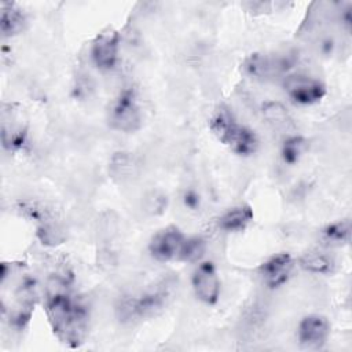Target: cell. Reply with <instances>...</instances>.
<instances>
[{
	"instance_id": "1",
	"label": "cell",
	"mask_w": 352,
	"mask_h": 352,
	"mask_svg": "<svg viewBox=\"0 0 352 352\" xmlns=\"http://www.w3.org/2000/svg\"><path fill=\"white\" fill-rule=\"evenodd\" d=\"M45 312L54 334L67 346H80L88 331L87 307L66 292L50 293L45 298Z\"/></svg>"
},
{
	"instance_id": "2",
	"label": "cell",
	"mask_w": 352,
	"mask_h": 352,
	"mask_svg": "<svg viewBox=\"0 0 352 352\" xmlns=\"http://www.w3.org/2000/svg\"><path fill=\"white\" fill-rule=\"evenodd\" d=\"M209 129L216 139L238 155H252L258 148V138L253 129L239 124L232 111L219 106L209 120Z\"/></svg>"
},
{
	"instance_id": "3",
	"label": "cell",
	"mask_w": 352,
	"mask_h": 352,
	"mask_svg": "<svg viewBox=\"0 0 352 352\" xmlns=\"http://www.w3.org/2000/svg\"><path fill=\"white\" fill-rule=\"evenodd\" d=\"M294 62V56L286 52H254L245 59L242 67L253 80L270 81L282 76L286 77Z\"/></svg>"
},
{
	"instance_id": "4",
	"label": "cell",
	"mask_w": 352,
	"mask_h": 352,
	"mask_svg": "<svg viewBox=\"0 0 352 352\" xmlns=\"http://www.w3.org/2000/svg\"><path fill=\"white\" fill-rule=\"evenodd\" d=\"M107 121L110 128L118 132L132 133L140 129L143 118L133 88H124L110 103Z\"/></svg>"
},
{
	"instance_id": "5",
	"label": "cell",
	"mask_w": 352,
	"mask_h": 352,
	"mask_svg": "<svg viewBox=\"0 0 352 352\" xmlns=\"http://www.w3.org/2000/svg\"><path fill=\"white\" fill-rule=\"evenodd\" d=\"M166 289H155L139 296H125L117 304V315L122 322H132L154 315L160 311L166 300Z\"/></svg>"
},
{
	"instance_id": "6",
	"label": "cell",
	"mask_w": 352,
	"mask_h": 352,
	"mask_svg": "<svg viewBox=\"0 0 352 352\" xmlns=\"http://www.w3.org/2000/svg\"><path fill=\"white\" fill-rule=\"evenodd\" d=\"M283 89L292 102L302 106L320 102L327 92L322 80L307 73L287 74L283 78Z\"/></svg>"
},
{
	"instance_id": "7",
	"label": "cell",
	"mask_w": 352,
	"mask_h": 352,
	"mask_svg": "<svg viewBox=\"0 0 352 352\" xmlns=\"http://www.w3.org/2000/svg\"><path fill=\"white\" fill-rule=\"evenodd\" d=\"M186 238L179 227L168 226L153 235L148 243V252L158 261L179 260Z\"/></svg>"
},
{
	"instance_id": "8",
	"label": "cell",
	"mask_w": 352,
	"mask_h": 352,
	"mask_svg": "<svg viewBox=\"0 0 352 352\" xmlns=\"http://www.w3.org/2000/svg\"><path fill=\"white\" fill-rule=\"evenodd\" d=\"M194 293L206 305H214L220 297V278L212 261H202L197 265L191 276Z\"/></svg>"
},
{
	"instance_id": "9",
	"label": "cell",
	"mask_w": 352,
	"mask_h": 352,
	"mask_svg": "<svg viewBox=\"0 0 352 352\" xmlns=\"http://www.w3.org/2000/svg\"><path fill=\"white\" fill-rule=\"evenodd\" d=\"M28 126L19 110L8 104L1 110V143L10 151L21 150L26 144Z\"/></svg>"
},
{
	"instance_id": "10",
	"label": "cell",
	"mask_w": 352,
	"mask_h": 352,
	"mask_svg": "<svg viewBox=\"0 0 352 352\" xmlns=\"http://www.w3.org/2000/svg\"><path fill=\"white\" fill-rule=\"evenodd\" d=\"M120 55V34L114 30L99 33L91 44V59L103 72L116 67Z\"/></svg>"
},
{
	"instance_id": "11",
	"label": "cell",
	"mask_w": 352,
	"mask_h": 352,
	"mask_svg": "<svg viewBox=\"0 0 352 352\" xmlns=\"http://www.w3.org/2000/svg\"><path fill=\"white\" fill-rule=\"evenodd\" d=\"M294 265V258L289 253H279L260 265L258 275L268 289H278L289 280Z\"/></svg>"
},
{
	"instance_id": "12",
	"label": "cell",
	"mask_w": 352,
	"mask_h": 352,
	"mask_svg": "<svg viewBox=\"0 0 352 352\" xmlns=\"http://www.w3.org/2000/svg\"><path fill=\"white\" fill-rule=\"evenodd\" d=\"M330 334L329 320L318 314L308 315L301 319L297 329V337L300 344L308 349L322 348Z\"/></svg>"
},
{
	"instance_id": "13",
	"label": "cell",
	"mask_w": 352,
	"mask_h": 352,
	"mask_svg": "<svg viewBox=\"0 0 352 352\" xmlns=\"http://www.w3.org/2000/svg\"><path fill=\"white\" fill-rule=\"evenodd\" d=\"M253 220V209L246 205H236L217 219V227L224 232H241Z\"/></svg>"
},
{
	"instance_id": "14",
	"label": "cell",
	"mask_w": 352,
	"mask_h": 352,
	"mask_svg": "<svg viewBox=\"0 0 352 352\" xmlns=\"http://www.w3.org/2000/svg\"><path fill=\"white\" fill-rule=\"evenodd\" d=\"M1 16H0V30L3 37H11L21 33L25 28L26 19L23 12L12 3H1Z\"/></svg>"
},
{
	"instance_id": "15",
	"label": "cell",
	"mask_w": 352,
	"mask_h": 352,
	"mask_svg": "<svg viewBox=\"0 0 352 352\" xmlns=\"http://www.w3.org/2000/svg\"><path fill=\"white\" fill-rule=\"evenodd\" d=\"M263 117L276 131H290L293 128V120L286 107L279 102H265L261 107Z\"/></svg>"
},
{
	"instance_id": "16",
	"label": "cell",
	"mask_w": 352,
	"mask_h": 352,
	"mask_svg": "<svg viewBox=\"0 0 352 352\" xmlns=\"http://www.w3.org/2000/svg\"><path fill=\"white\" fill-rule=\"evenodd\" d=\"M300 265L314 274H331L336 268V261L326 252L312 250L300 258Z\"/></svg>"
},
{
	"instance_id": "17",
	"label": "cell",
	"mask_w": 352,
	"mask_h": 352,
	"mask_svg": "<svg viewBox=\"0 0 352 352\" xmlns=\"http://www.w3.org/2000/svg\"><path fill=\"white\" fill-rule=\"evenodd\" d=\"M351 239V223L349 220H340L329 224L322 231V241L327 246H342Z\"/></svg>"
},
{
	"instance_id": "18",
	"label": "cell",
	"mask_w": 352,
	"mask_h": 352,
	"mask_svg": "<svg viewBox=\"0 0 352 352\" xmlns=\"http://www.w3.org/2000/svg\"><path fill=\"white\" fill-rule=\"evenodd\" d=\"M305 150H307V140L302 136L292 135L283 140L280 147V155L285 164L294 165L296 162L300 161Z\"/></svg>"
},
{
	"instance_id": "19",
	"label": "cell",
	"mask_w": 352,
	"mask_h": 352,
	"mask_svg": "<svg viewBox=\"0 0 352 352\" xmlns=\"http://www.w3.org/2000/svg\"><path fill=\"white\" fill-rule=\"evenodd\" d=\"M206 250V243L201 236H187L182 248L179 261L197 263L202 258Z\"/></svg>"
},
{
	"instance_id": "20",
	"label": "cell",
	"mask_w": 352,
	"mask_h": 352,
	"mask_svg": "<svg viewBox=\"0 0 352 352\" xmlns=\"http://www.w3.org/2000/svg\"><path fill=\"white\" fill-rule=\"evenodd\" d=\"M147 201H148L147 210H151L153 213L162 212L164 208H165V205H166L165 197L161 195V194H157V192H151V194L147 197Z\"/></svg>"
},
{
	"instance_id": "21",
	"label": "cell",
	"mask_w": 352,
	"mask_h": 352,
	"mask_svg": "<svg viewBox=\"0 0 352 352\" xmlns=\"http://www.w3.org/2000/svg\"><path fill=\"white\" fill-rule=\"evenodd\" d=\"M183 202L186 205V208L191 209V210H197L201 206V198L199 194L194 190H187L183 195Z\"/></svg>"
}]
</instances>
